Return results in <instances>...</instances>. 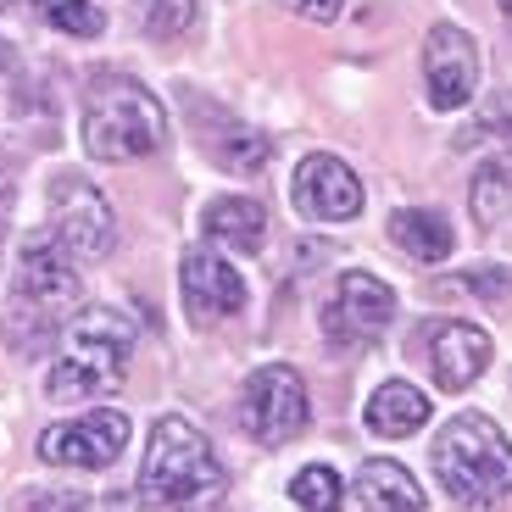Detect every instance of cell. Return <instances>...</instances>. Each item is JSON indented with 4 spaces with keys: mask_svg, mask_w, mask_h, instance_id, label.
Segmentation results:
<instances>
[{
    "mask_svg": "<svg viewBox=\"0 0 512 512\" xmlns=\"http://www.w3.org/2000/svg\"><path fill=\"white\" fill-rule=\"evenodd\" d=\"M423 501L429 496L418 490V479H412L401 462H362L357 507H368V512H418Z\"/></svg>",
    "mask_w": 512,
    "mask_h": 512,
    "instance_id": "cell-16",
    "label": "cell"
},
{
    "mask_svg": "<svg viewBox=\"0 0 512 512\" xmlns=\"http://www.w3.org/2000/svg\"><path fill=\"white\" fill-rule=\"evenodd\" d=\"M195 17H201V0H156L151 6V34L179 39V34L195 28Z\"/></svg>",
    "mask_w": 512,
    "mask_h": 512,
    "instance_id": "cell-22",
    "label": "cell"
},
{
    "mask_svg": "<svg viewBox=\"0 0 512 512\" xmlns=\"http://www.w3.org/2000/svg\"><path fill=\"white\" fill-rule=\"evenodd\" d=\"M468 284H474L479 295H490V301L512 290V279H507V273H501V268H496V273H490V268H474V273H468Z\"/></svg>",
    "mask_w": 512,
    "mask_h": 512,
    "instance_id": "cell-23",
    "label": "cell"
},
{
    "mask_svg": "<svg viewBox=\"0 0 512 512\" xmlns=\"http://www.w3.org/2000/svg\"><path fill=\"white\" fill-rule=\"evenodd\" d=\"M179 295H184V312H190L201 329L234 318L245 307V279L229 256L218 251H184L179 262Z\"/></svg>",
    "mask_w": 512,
    "mask_h": 512,
    "instance_id": "cell-10",
    "label": "cell"
},
{
    "mask_svg": "<svg viewBox=\"0 0 512 512\" xmlns=\"http://www.w3.org/2000/svg\"><path fill=\"white\" fill-rule=\"evenodd\" d=\"M490 362V334L474 329V323H440L435 340H429V368H435L440 390H468L479 384Z\"/></svg>",
    "mask_w": 512,
    "mask_h": 512,
    "instance_id": "cell-13",
    "label": "cell"
},
{
    "mask_svg": "<svg viewBox=\"0 0 512 512\" xmlns=\"http://www.w3.org/2000/svg\"><path fill=\"white\" fill-rule=\"evenodd\" d=\"M479 223H501L512 212V156H490L474 173V195H468Z\"/></svg>",
    "mask_w": 512,
    "mask_h": 512,
    "instance_id": "cell-19",
    "label": "cell"
},
{
    "mask_svg": "<svg viewBox=\"0 0 512 512\" xmlns=\"http://www.w3.org/2000/svg\"><path fill=\"white\" fill-rule=\"evenodd\" d=\"M295 212L307 223H351L362 212V179L329 151L307 156L295 167Z\"/></svg>",
    "mask_w": 512,
    "mask_h": 512,
    "instance_id": "cell-11",
    "label": "cell"
},
{
    "mask_svg": "<svg viewBox=\"0 0 512 512\" xmlns=\"http://www.w3.org/2000/svg\"><path fill=\"white\" fill-rule=\"evenodd\" d=\"M340 6H346V0H295V12L307 17V23H334Z\"/></svg>",
    "mask_w": 512,
    "mask_h": 512,
    "instance_id": "cell-24",
    "label": "cell"
},
{
    "mask_svg": "<svg viewBox=\"0 0 512 512\" xmlns=\"http://www.w3.org/2000/svg\"><path fill=\"white\" fill-rule=\"evenodd\" d=\"M123 446H128V418L117 407H95L84 418L56 423V429L39 435V457L56 462V468H84V474L112 468Z\"/></svg>",
    "mask_w": 512,
    "mask_h": 512,
    "instance_id": "cell-8",
    "label": "cell"
},
{
    "mask_svg": "<svg viewBox=\"0 0 512 512\" xmlns=\"http://www.w3.org/2000/svg\"><path fill=\"white\" fill-rule=\"evenodd\" d=\"M128 357H134V323L112 307L78 312L73 329L62 334V351L51 362V401H90L106 396L128 379Z\"/></svg>",
    "mask_w": 512,
    "mask_h": 512,
    "instance_id": "cell-2",
    "label": "cell"
},
{
    "mask_svg": "<svg viewBox=\"0 0 512 512\" xmlns=\"http://www.w3.org/2000/svg\"><path fill=\"white\" fill-rule=\"evenodd\" d=\"M201 229L212 245H229V251H256L262 234H268V212L245 195H218V201L201 212Z\"/></svg>",
    "mask_w": 512,
    "mask_h": 512,
    "instance_id": "cell-15",
    "label": "cell"
},
{
    "mask_svg": "<svg viewBox=\"0 0 512 512\" xmlns=\"http://www.w3.org/2000/svg\"><path fill=\"white\" fill-rule=\"evenodd\" d=\"M290 501L295 507H307V512H329L340 507V474L334 468H323V462H312V468H301V474L290 479Z\"/></svg>",
    "mask_w": 512,
    "mask_h": 512,
    "instance_id": "cell-20",
    "label": "cell"
},
{
    "mask_svg": "<svg viewBox=\"0 0 512 512\" xmlns=\"http://www.w3.org/2000/svg\"><path fill=\"white\" fill-rule=\"evenodd\" d=\"M423 84H429V101H435L440 112H451V106H462L468 95H474L479 51H474V39L462 34V28L440 23L435 34L423 39Z\"/></svg>",
    "mask_w": 512,
    "mask_h": 512,
    "instance_id": "cell-12",
    "label": "cell"
},
{
    "mask_svg": "<svg viewBox=\"0 0 512 512\" xmlns=\"http://www.w3.org/2000/svg\"><path fill=\"white\" fill-rule=\"evenodd\" d=\"M501 12H512V0H501Z\"/></svg>",
    "mask_w": 512,
    "mask_h": 512,
    "instance_id": "cell-25",
    "label": "cell"
},
{
    "mask_svg": "<svg viewBox=\"0 0 512 512\" xmlns=\"http://www.w3.org/2000/svg\"><path fill=\"white\" fill-rule=\"evenodd\" d=\"M423 423H429V396H423L418 384L390 379V384H379V390L368 396V429L373 435L407 440V435H418Z\"/></svg>",
    "mask_w": 512,
    "mask_h": 512,
    "instance_id": "cell-14",
    "label": "cell"
},
{
    "mask_svg": "<svg viewBox=\"0 0 512 512\" xmlns=\"http://www.w3.org/2000/svg\"><path fill=\"white\" fill-rule=\"evenodd\" d=\"M39 12H45V23H51V28L78 34V39H95L106 28V17L95 12L90 0H39Z\"/></svg>",
    "mask_w": 512,
    "mask_h": 512,
    "instance_id": "cell-21",
    "label": "cell"
},
{
    "mask_svg": "<svg viewBox=\"0 0 512 512\" xmlns=\"http://www.w3.org/2000/svg\"><path fill=\"white\" fill-rule=\"evenodd\" d=\"M390 240L407 256H418V262H446L457 234H451V223L440 212H396L390 218Z\"/></svg>",
    "mask_w": 512,
    "mask_h": 512,
    "instance_id": "cell-17",
    "label": "cell"
},
{
    "mask_svg": "<svg viewBox=\"0 0 512 512\" xmlns=\"http://www.w3.org/2000/svg\"><path fill=\"white\" fill-rule=\"evenodd\" d=\"M396 318V290L373 273H340L329 307H323V340L334 351H368Z\"/></svg>",
    "mask_w": 512,
    "mask_h": 512,
    "instance_id": "cell-7",
    "label": "cell"
},
{
    "mask_svg": "<svg viewBox=\"0 0 512 512\" xmlns=\"http://www.w3.org/2000/svg\"><path fill=\"white\" fill-rule=\"evenodd\" d=\"M240 418H245V435L256 446H284L307 429V384L301 373L284 368V362H268L245 379V396H240Z\"/></svg>",
    "mask_w": 512,
    "mask_h": 512,
    "instance_id": "cell-6",
    "label": "cell"
},
{
    "mask_svg": "<svg viewBox=\"0 0 512 512\" xmlns=\"http://www.w3.org/2000/svg\"><path fill=\"white\" fill-rule=\"evenodd\" d=\"M0 12H6V0H0Z\"/></svg>",
    "mask_w": 512,
    "mask_h": 512,
    "instance_id": "cell-26",
    "label": "cell"
},
{
    "mask_svg": "<svg viewBox=\"0 0 512 512\" xmlns=\"http://www.w3.org/2000/svg\"><path fill=\"white\" fill-rule=\"evenodd\" d=\"M435 474L457 507H496L512 496V440L490 418L462 412L435 440Z\"/></svg>",
    "mask_w": 512,
    "mask_h": 512,
    "instance_id": "cell-3",
    "label": "cell"
},
{
    "mask_svg": "<svg viewBox=\"0 0 512 512\" xmlns=\"http://www.w3.org/2000/svg\"><path fill=\"white\" fill-rule=\"evenodd\" d=\"M206 151L218 156L229 173H256V167H268L273 140H262V134H256V128H245V123H223L218 140H206Z\"/></svg>",
    "mask_w": 512,
    "mask_h": 512,
    "instance_id": "cell-18",
    "label": "cell"
},
{
    "mask_svg": "<svg viewBox=\"0 0 512 512\" xmlns=\"http://www.w3.org/2000/svg\"><path fill=\"white\" fill-rule=\"evenodd\" d=\"M223 490H229V474H223L212 440L190 418H173V412L156 418L140 462V501H151V507H206Z\"/></svg>",
    "mask_w": 512,
    "mask_h": 512,
    "instance_id": "cell-1",
    "label": "cell"
},
{
    "mask_svg": "<svg viewBox=\"0 0 512 512\" xmlns=\"http://www.w3.org/2000/svg\"><path fill=\"white\" fill-rule=\"evenodd\" d=\"M167 140V112L145 84L134 78H106L90 90L84 106V151L95 162H145Z\"/></svg>",
    "mask_w": 512,
    "mask_h": 512,
    "instance_id": "cell-5",
    "label": "cell"
},
{
    "mask_svg": "<svg viewBox=\"0 0 512 512\" xmlns=\"http://www.w3.org/2000/svg\"><path fill=\"white\" fill-rule=\"evenodd\" d=\"M78 256L56 234H34L17 256V307H12V346L34 351L62 334L67 312L78 307Z\"/></svg>",
    "mask_w": 512,
    "mask_h": 512,
    "instance_id": "cell-4",
    "label": "cell"
},
{
    "mask_svg": "<svg viewBox=\"0 0 512 512\" xmlns=\"http://www.w3.org/2000/svg\"><path fill=\"white\" fill-rule=\"evenodd\" d=\"M51 218H56V240L67 245V251L78 256V262H101L106 251H112L117 240V223H112V206H106V195L95 190V184L84 179H56L51 190Z\"/></svg>",
    "mask_w": 512,
    "mask_h": 512,
    "instance_id": "cell-9",
    "label": "cell"
}]
</instances>
